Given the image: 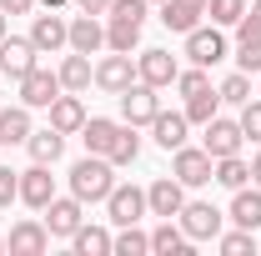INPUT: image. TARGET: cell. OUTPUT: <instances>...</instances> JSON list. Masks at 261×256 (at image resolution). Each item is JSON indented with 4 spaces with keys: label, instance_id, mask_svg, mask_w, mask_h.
I'll return each instance as SVG.
<instances>
[{
    "label": "cell",
    "instance_id": "4fadbf2b",
    "mask_svg": "<svg viewBox=\"0 0 261 256\" xmlns=\"http://www.w3.org/2000/svg\"><path fill=\"white\" fill-rule=\"evenodd\" d=\"M45 246H50V231H45V221H35V216L15 221L10 236H5V251L10 256H45Z\"/></svg>",
    "mask_w": 261,
    "mask_h": 256
},
{
    "label": "cell",
    "instance_id": "681fc988",
    "mask_svg": "<svg viewBox=\"0 0 261 256\" xmlns=\"http://www.w3.org/2000/svg\"><path fill=\"white\" fill-rule=\"evenodd\" d=\"M0 75H5V65H0Z\"/></svg>",
    "mask_w": 261,
    "mask_h": 256
},
{
    "label": "cell",
    "instance_id": "ffe728a7",
    "mask_svg": "<svg viewBox=\"0 0 261 256\" xmlns=\"http://www.w3.org/2000/svg\"><path fill=\"white\" fill-rule=\"evenodd\" d=\"M226 221H231V226H246V231H256V226H261V186H241V191H231Z\"/></svg>",
    "mask_w": 261,
    "mask_h": 256
},
{
    "label": "cell",
    "instance_id": "4dcf8cb0",
    "mask_svg": "<svg viewBox=\"0 0 261 256\" xmlns=\"http://www.w3.org/2000/svg\"><path fill=\"white\" fill-rule=\"evenodd\" d=\"M111 251H116V256H151V231H141V221L121 226L116 241H111Z\"/></svg>",
    "mask_w": 261,
    "mask_h": 256
},
{
    "label": "cell",
    "instance_id": "ee69618b",
    "mask_svg": "<svg viewBox=\"0 0 261 256\" xmlns=\"http://www.w3.org/2000/svg\"><path fill=\"white\" fill-rule=\"evenodd\" d=\"M40 10H61V5H70V0H35Z\"/></svg>",
    "mask_w": 261,
    "mask_h": 256
},
{
    "label": "cell",
    "instance_id": "f6af8a7d",
    "mask_svg": "<svg viewBox=\"0 0 261 256\" xmlns=\"http://www.w3.org/2000/svg\"><path fill=\"white\" fill-rule=\"evenodd\" d=\"M246 15H251V20L261 25V0H251V5H246Z\"/></svg>",
    "mask_w": 261,
    "mask_h": 256
},
{
    "label": "cell",
    "instance_id": "d590c367",
    "mask_svg": "<svg viewBox=\"0 0 261 256\" xmlns=\"http://www.w3.org/2000/svg\"><path fill=\"white\" fill-rule=\"evenodd\" d=\"M206 15H211V25H236L246 15V0H206Z\"/></svg>",
    "mask_w": 261,
    "mask_h": 256
},
{
    "label": "cell",
    "instance_id": "5b68a950",
    "mask_svg": "<svg viewBox=\"0 0 261 256\" xmlns=\"http://www.w3.org/2000/svg\"><path fill=\"white\" fill-rule=\"evenodd\" d=\"M176 221H181V231H186L191 241H216L221 226H226V211H216L211 201H186Z\"/></svg>",
    "mask_w": 261,
    "mask_h": 256
},
{
    "label": "cell",
    "instance_id": "83f0119b",
    "mask_svg": "<svg viewBox=\"0 0 261 256\" xmlns=\"http://www.w3.org/2000/svg\"><path fill=\"white\" fill-rule=\"evenodd\" d=\"M211 181L226 186V191H241V186L251 181V161H241V151H236V156H221L216 171H211Z\"/></svg>",
    "mask_w": 261,
    "mask_h": 256
},
{
    "label": "cell",
    "instance_id": "9a60e30c",
    "mask_svg": "<svg viewBox=\"0 0 261 256\" xmlns=\"http://www.w3.org/2000/svg\"><path fill=\"white\" fill-rule=\"evenodd\" d=\"M50 196H56V176H50V166L31 161V166L20 171V201L35 206V211H45V206H50Z\"/></svg>",
    "mask_w": 261,
    "mask_h": 256
},
{
    "label": "cell",
    "instance_id": "30bf717a",
    "mask_svg": "<svg viewBox=\"0 0 261 256\" xmlns=\"http://www.w3.org/2000/svg\"><path fill=\"white\" fill-rule=\"evenodd\" d=\"M81 221H86V201H81V196H50V206H45V231H50V236L70 241Z\"/></svg>",
    "mask_w": 261,
    "mask_h": 256
},
{
    "label": "cell",
    "instance_id": "d6a6232c",
    "mask_svg": "<svg viewBox=\"0 0 261 256\" xmlns=\"http://www.w3.org/2000/svg\"><path fill=\"white\" fill-rule=\"evenodd\" d=\"M216 246H221V256H256V231H246V226L221 231V236H216Z\"/></svg>",
    "mask_w": 261,
    "mask_h": 256
},
{
    "label": "cell",
    "instance_id": "2e32d148",
    "mask_svg": "<svg viewBox=\"0 0 261 256\" xmlns=\"http://www.w3.org/2000/svg\"><path fill=\"white\" fill-rule=\"evenodd\" d=\"M35 56H40V50L31 45V35H5V40H0V65H5L10 81H20L25 70H35V65H40Z\"/></svg>",
    "mask_w": 261,
    "mask_h": 256
},
{
    "label": "cell",
    "instance_id": "7402d4cb",
    "mask_svg": "<svg viewBox=\"0 0 261 256\" xmlns=\"http://www.w3.org/2000/svg\"><path fill=\"white\" fill-rule=\"evenodd\" d=\"M191 236L181 231V221H161L151 231V256H191Z\"/></svg>",
    "mask_w": 261,
    "mask_h": 256
},
{
    "label": "cell",
    "instance_id": "ba28073f",
    "mask_svg": "<svg viewBox=\"0 0 261 256\" xmlns=\"http://www.w3.org/2000/svg\"><path fill=\"white\" fill-rule=\"evenodd\" d=\"M156 111H161L156 86H146V81H130L126 91H121V116H126V126H151V121H156Z\"/></svg>",
    "mask_w": 261,
    "mask_h": 256
},
{
    "label": "cell",
    "instance_id": "c3c4849f",
    "mask_svg": "<svg viewBox=\"0 0 261 256\" xmlns=\"http://www.w3.org/2000/svg\"><path fill=\"white\" fill-rule=\"evenodd\" d=\"M151 5H161V0H151Z\"/></svg>",
    "mask_w": 261,
    "mask_h": 256
},
{
    "label": "cell",
    "instance_id": "e0dca14e",
    "mask_svg": "<svg viewBox=\"0 0 261 256\" xmlns=\"http://www.w3.org/2000/svg\"><path fill=\"white\" fill-rule=\"evenodd\" d=\"M70 50H81V56H100L106 50V25H100V15H70Z\"/></svg>",
    "mask_w": 261,
    "mask_h": 256
},
{
    "label": "cell",
    "instance_id": "d6986e66",
    "mask_svg": "<svg viewBox=\"0 0 261 256\" xmlns=\"http://www.w3.org/2000/svg\"><path fill=\"white\" fill-rule=\"evenodd\" d=\"M186 131H191L186 111H156V121H151V136H156V146H161V151L186 146Z\"/></svg>",
    "mask_w": 261,
    "mask_h": 256
},
{
    "label": "cell",
    "instance_id": "44dd1931",
    "mask_svg": "<svg viewBox=\"0 0 261 256\" xmlns=\"http://www.w3.org/2000/svg\"><path fill=\"white\" fill-rule=\"evenodd\" d=\"M31 131V106H0V146H25Z\"/></svg>",
    "mask_w": 261,
    "mask_h": 256
},
{
    "label": "cell",
    "instance_id": "3957f363",
    "mask_svg": "<svg viewBox=\"0 0 261 256\" xmlns=\"http://www.w3.org/2000/svg\"><path fill=\"white\" fill-rule=\"evenodd\" d=\"M15 91H20V106H31V111H50V100L61 96V75L56 70H45V65H35V70H25L20 81H15Z\"/></svg>",
    "mask_w": 261,
    "mask_h": 256
},
{
    "label": "cell",
    "instance_id": "7dc6e473",
    "mask_svg": "<svg viewBox=\"0 0 261 256\" xmlns=\"http://www.w3.org/2000/svg\"><path fill=\"white\" fill-rule=\"evenodd\" d=\"M0 251H5V236H0Z\"/></svg>",
    "mask_w": 261,
    "mask_h": 256
},
{
    "label": "cell",
    "instance_id": "b9f144b4",
    "mask_svg": "<svg viewBox=\"0 0 261 256\" xmlns=\"http://www.w3.org/2000/svg\"><path fill=\"white\" fill-rule=\"evenodd\" d=\"M0 10H5V15H31L35 0H0Z\"/></svg>",
    "mask_w": 261,
    "mask_h": 256
},
{
    "label": "cell",
    "instance_id": "836d02e7",
    "mask_svg": "<svg viewBox=\"0 0 261 256\" xmlns=\"http://www.w3.org/2000/svg\"><path fill=\"white\" fill-rule=\"evenodd\" d=\"M216 111H221V96H216V86H211V91H201V96H186V121H191V126H206Z\"/></svg>",
    "mask_w": 261,
    "mask_h": 256
},
{
    "label": "cell",
    "instance_id": "60d3db41",
    "mask_svg": "<svg viewBox=\"0 0 261 256\" xmlns=\"http://www.w3.org/2000/svg\"><path fill=\"white\" fill-rule=\"evenodd\" d=\"M75 10H86V15H111V0H70Z\"/></svg>",
    "mask_w": 261,
    "mask_h": 256
},
{
    "label": "cell",
    "instance_id": "7bdbcfd3",
    "mask_svg": "<svg viewBox=\"0 0 261 256\" xmlns=\"http://www.w3.org/2000/svg\"><path fill=\"white\" fill-rule=\"evenodd\" d=\"M251 186H261V151L251 156Z\"/></svg>",
    "mask_w": 261,
    "mask_h": 256
},
{
    "label": "cell",
    "instance_id": "8fae6325",
    "mask_svg": "<svg viewBox=\"0 0 261 256\" xmlns=\"http://www.w3.org/2000/svg\"><path fill=\"white\" fill-rule=\"evenodd\" d=\"M146 206H151V216L176 221V216H181V206H186V186H181L176 176H156V181L146 186Z\"/></svg>",
    "mask_w": 261,
    "mask_h": 256
},
{
    "label": "cell",
    "instance_id": "603a6c76",
    "mask_svg": "<svg viewBox=\"0 0 261 256\" xmlns=\"http://www.w3.org/2000/svg\"><path fill=\"white\" fill-rule=\"evenodd\" d=\"M56 75H61L65 91H75V96L96 86V65H91V56H81V50H70V56L61 61V70H56Z\"/></svg>",
    "mask_w": 261,
    "mask_h": 256
},
{
    "label": "cell",
    "instance_id": "6da1fadb",
    "mask_svg": "<svg viewBox=\"0 0 261 256\" xmlns=\"http://www.w3.org/2000/svg\"><path fill=\"white\" fill-rule=\"evenodd\" d=\"M111 186H116V166H111V156H91V151H86V156L70 166V196H81L86 206L106 201Z\"/></svg>",
    "mask_w": 261,
    "mask_h": 256
},
{
    "label": "cell",
    "instance_id": "9c48e42d",
    "mask_svg": "<svg viewBox=\"0 0 261 256\" xmlns=\"http://www.w3.org/2000/svg\"><path fill=\"white\" fill-rule=\"evenodd\" d=\"M186 61L191 65H221L226 61V35H221V25H196V31H186Z\"/></svg>",
    "mask_w": 261,
    "mask_h": 256
},
{
    "label": "cell",
    "instance_id": "ac0fdd59",
    "mask_svg": "<svg viewBox=\"0 0 261 256\" xmlns=\"http://www.w3.org/2000/svg\"><path fill=\"white\" fill-rule=\"evenodd\" d=\"M50 126L61 131V136H81V126H86V106H81L75 91H61V96L50 100Z\"/></svg>",
    "mask_w": 261,
    "mask_h": 256
},
{
    "label": "cell",
    "instance_id": "bcb514c9",
    "mask_svg": "<svg viewBox=\"0 0 261 256\" xmlns=\"http://www.w3.org/2000/svg\"><path fill=\"white\" fill-rule=\"evenodd\" d=\"M5 35H10V15L0 10V40H5Z\"/></svg>",
    "mask_w": 261,
    "mask_h": 256
},
{
    "label": "cell",
    "instance_id": "d4e9b609",
    "mask_svg": "<svg viewBox=\"0 0 261 256\" xmlns=\"http://www.w3.org/2000/svg\"><path fill=\"white\" fill-rule=\"evenodd\" d=\"M201 5H191V0H161V25L166 31H176V35H186V31H196L201 25Z\"/></svg>",
    "mask_w": 261,
    "mask_h": 256
},
{
    "label": "cell",
    "instance_id": "8992f818",
    "mask_svg": "<svg viewBox=\"0 0 261 256\" xmlns=\"http://www.w3.org/2000/svg\"><path fill=\"white\" fill-rule=\"evenodd\" d=\"M201 146L211 151V161H221V156H236L241 146H246V136H241V121H231V116H211L206 126H201Z\"/></svg>",
    "mask_w": 261,
    "mask_h": 256
},
{
    "label": "cell",
    "instance_id": "f546056e",
    "mask_svg": "<svg viewBox=\"0 0 261 256\" xmlns=\"http://www.w3.org/2000/svg\"><path fill=\"white\" fill-rule=\"evenodd\" d=\"M106 50H121V56L141 50V25L136 20H106Z\"/></svg>",
    "mask_w": 261,
    "mask_h": 256
},
{
    "label": "cell",
    "instance_id": "74e56055",
    "mask_svg": "<svg viewBox=\"0 0 261 256\" xmlns=\"http://www.w3.org/2000/svg\"><path fill=\"white\" fill-rule=\"evenodd\" d=\"M241 136H246L251 146H261V96H251L241 106Z\"/></svg>",
    "mask_w": 261,
    "mask_h": 256
},
{
    "label": "cell",
    "instance_id": "1f68e13d",
    "mask_svg": "<svg viewBox=\"0 0 261 256\" xmlns=\"http://www.w3.org/2000/svg\"><path fill=\"white\" fill-rule=\"evenodd\" d=\"M216 96H221V106H246V100L256 96V91H251V75H246V70H231L226 81L216 86Z\"/></svg>",
    "mask_w": 261,
    "mask_h": 256
},
{
    "label": "cell",
    "instance_id": "cb8c5ba5",
    "mask_svg": "<svg viewBox=\"0 0 261 256\" xmlns=\"http://www.w3.org/2000/svg\"><path fill=\"white\" fill-rule=\"evenodd\" d=\"M116 131H121V121H111V116H86V126H81V146H86L91 156H106L111 141H116Z\"/></svg>",
    "mask_w": 261,
    "mask_h": 256
},
{
    "label": "cell",
    "instance_id": "ab89813d",
    "mask_svg": "<svg viewBox=\"0 0 261 256\" xmlns=\"http://www.w3.org/2000/svg\"><path fill=\"white\" fill-rule=\"evenodd\" d=\"M10 201H20V171H10V166H0V211H5Z\"/></svg>",
    "mask_w": 261,
    "mask_h": 256
},
{
    "label": "cell",
    "instance_id": "52a82bcc",
    "mask_svg": "<svg viewBox=\"0 0 261 256\" xmlns=\"http://www.w3.org/2000/svg\"><path fill=\"white\" fill-rule=\"evenodd\" d=\"M31 45L40 50V56H61V50H70V20H65L61 10L35 15V20H31Z\"/></svg>",
    "mask_w": 261,
    "mask_h": 256
},
{
    "label": "cell",
    "instance_id": "f35d334b",
    "mask_svg": "<svg viewBox=\"0 0 261 256\" xmlns=\"http://www.w3.org/2000/svg\"><path fill=\"white\" fill-rule=\"evenodd\" d=\"M176 91H181V96H201V91H211V75H206V65L181 70V75H176Z\"/></svg>",
    "mask_w": 261,
    "mask_h": 256
},
{
    "label": "cell",
    "instance_id": "484cf974",
    "mask_svg": "<svg viewBox=\"0 0 261 256\" xmlns=\"http://www.w3.org/2000/svg\"><path fill=\"white\" fill-rule=\"evenodd\" d=\"M111 231L106 226H91V221H81L75 226V236H70V246H75V256H111Z\"/></svg>",
    "mask_w": 261,
    "mask_h": 256
},
{
    "label": "cell",
    "instance_id": "f907efd6",
    "mask_svg": "<svg viewBox=\"0 0 261 256\" xmlns=\"http://www.w3.org/2000/svg\"><path fill=\"white\" fill-rule=\"evenodd\" d=\"M256 96H261V91H256Z\"/></svg>",
    "mask_w": 261,
    "mask_h": 256
},
{
    "label": "cell",
    "instance_id": "8d00e7d4",
    "mask_svg": "<svg viewBox=\"0 0 261 256\" xmlns=\"http://www.w3.org/2000/svg\"><path fill=\"white\" fill-rule=\"evenodd\" d=\"M146 10H151V0H111L106 20H136V25H146Z\"/></svg>",
    "mask_w": 261,
    "mask_h": 256
},
{
    "label": "cell",
    "instance_id": "4316f807",
    "mask_svg": "<svg viewBox=\"0 0 261 256\" xmlns=\"http://www.w3.org/2000/svg\"><path fill=\"white\" fill-rule=\"evenodd\" d=\"M25 151H31V161H40V166H56L65 151V136L56 126H45V131H31V141H25Z\"/></svg>",
    "mask_w": 261,
    "mask_h": 256
},
{
    "label": "cell",
    "instance_id": "e575fe53",
    "mask_svg": "<svg viewBox=\"0 0 261 256\" xmlns=\"http://www.w3.org/2000/svg\"><path fill=\"white\" fill-rule=\"evenodd\" d=\"M236 70L261 75V35H236Z\"/></svg>",
    "mask_w": 261,
    "mask_h": 256
},
{
    "label": "cell",
    "instance_id": "f1b7e54d",
    "mask_svg": "<svg viewBox=\"0 0 261 256\" xmlns=\"http://www.w3.org/2000/svg\"><path fill=\"white\" fill-rule=\"evenodd\" d=\"M106 156H111L116 171H121V166H136V161H141V136H136V126L121 121V131H116V141H111V151H106Z\"/></svg>",
    "mask_w": 261,
    "mask_h": 256
},
{
    "label": "cell",
    "instance_id": "5bb4252c",
    "mask_svg": "<svg viewBox=\"0 0 261 256\" xmlns=\"http://www.w3.org/2000/svg\"><path fill=\"white\" fill-rule=\"evenodd\" d=\"M130 81H136V61H130V56L111 50V56H100V61H96V86L106 91V96H121Z\"/></svg>",
    "mask_w": 261,
    "mask_h": 256
},
{
    "label": "cell",
    "instance_id": "7a4b0ae2",
    "mask_svg": "<svg viewBox=\"0 0 261 256\" xmlns=\"http://www.w3.org/2000/svg\"><path fill=\"white\" fill-rule=\"evenodd\" d=\"M171 156H176V161H171V176H176L186 191H191V186H206V181H211V171H216V161H211L206 146H176Z\"/></svg>",
    "mask_w": 261,
    "mask_h": 256
},
{
    "label": "cell",
    "instance_id": "7c38bea8",
    "mask_svg": "<svg viewBox=\"0 0 261 256\" xmlns=\"http://www.w3.org/2000/svg\"><path fill=\"white\" fill-rule=\"evenodd\" d=\"M146 211H151V206H146V191H141V186H121V181L111 186V196H106V216H111L116 226H136Z\"/></svg>",
    "mask_w": 261,
    "mask_h": 256
},
{
    "label": "cell",
    "instance_id": "277c9868",
    "mask_svg": "<svg viewBox=\"0 0 261 256\" xmlns=\"http://www.w3.org/2000/svg\"><path fill=\"white\" fill-rule=\"evenodd\" d=\"M176 75H181V61H176L171 50H161V45L136 50V81H146V86L166 91V86H176Z\"/></svg>",
    "mask_w": 261,
    "mask_h": 256
}]
</instances>
